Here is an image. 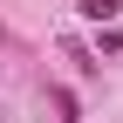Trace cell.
Here are the masks:
<instances>
[{"instance_id": "obj_1", "label": "cell", "mask_w": 123, "mask_h": 123, "mask_svg": "<svg viewBox=\"0 0 123 123\" xmlns=\"http://www.w3.org/2000/svg\"><path fill=\"white\" fill-rule=\"evenodd\" d=\"M116 14H123V0H82V21H96V27L116 21Z\"/></svg>"}, {"instance_id": "obj_2", "label": "cell", "mask_w": 123, "mask_h": 123, "mask_svg": "<svg viewBox=\"0 0 123 123\" xmlns=\"http://www.w3.org/2000/svg\"><path fill=\"white\" fill-rule=\"evenodd\" d=\"M48 103H55V116H62V123H82V103H75L68 89H48Z\"/></svg>"}, {"instance_id": "obj_3", "label": "cell", "mask_w": 123, "mask_h": 123, "mask_svg": "<svg viewBox=\"0 0 123 123\" xmlns=\"http://www.w3.org/2000/svg\"><path fill=\"white\" fill-rule=\"evenodd\" d=\"M0 123H7V103H0Z\"/></svg>"}]
</instances>
